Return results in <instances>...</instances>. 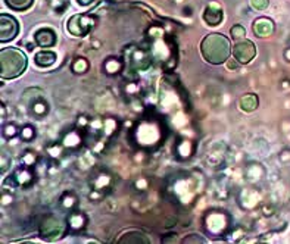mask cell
Instances as JSON below:
<instances>
[{
	"mask_svg": "<svg viewBox=\"0 0 290 244\" xmlns=\"http://www.w3.org/2000/svg\"><path fill=\"white\" fill-rule=\"evenodd\" d=\"M239 65H240V63H239V62H237L236 59H234V60H232V62H229V68H230V69H233V68L236 69V68H237Z\"/></svg>",
	"mask_w": 290,
	"mask_h": 244,
	"instance_id": "obj_17",
	"label": "cell"
},
{
	"mask_svg": "<svg viewBox=\"0 0 290 244\" xmlns=\"http://www.w3.org/2000/svg\"><path fill=\"white\" fill-rule=\"evenodd\" d=\"M230 36H232L233 40H240V38L246 36V30H245L243 25H234L230 30Z\"/></svg>",
	"mask_w": 290,
	"mask_h": 244,
	"instance_id": "obj_13",
	"label": "cell"
},
{
	"mask_svg": "<svg viewBox=\"0 0 290 244\" xmlns=\"http://www.w3.org/2000/svg\"><path fill=\"white\" fill-rule=\"evenodd\" d=\"M18 33H20L18 21L8 14H0V43L14 40L18 36Z\"/></svg>",
	"mask_w": 290,
	"mask_h": 244,
	"instance_id": "obj_5",
	"label": "cell"
},
{
	"mask_svg": "<svg viewBox=\"0 0 290 244\" xmlns=\"http://www.w3.org/2000/svg\"><path fill=\"white\" fill-rule=\"evenodd\" d=\"M234 59L240 63V65H246L249 63L253 57L256 56V46L253 44V41L245 38V40H239L232 50Z\"/></svg>",
	"mask_w": 290,
	"mask_h": 244,
	"instance_id": "obj_4",
	"label": "cell"
},
{
	"mask_svg": "<svg viewBox=\"0 0 290 244\" xmlns=\"http://www.w3.org/2000/svg\"><path fill=\"white\" fill-rule=\"evenodd\" d=\"M232 50L230 40L220 33L208 34L200 43V53L211 65H221L227 62L232 55Z\"/></svg>",
	"mask_w": 290,
	"mask_h": 244,
	"instance_id": "obj_1",
	"label": "cell"
},
{
	"mask_svg": "<svg viewBox=\"0 0 290 244\" xmlns=\"http://www.w3.org/2000/svg\"><path fill=\"white\" fill-rule=\"evenodd\" d=\"M87 68H89V63H87V60H86V59H78L77 62L74 63V71H76L77 74L86 72V71H87Z\"/></svg>",
	"mask_w": 290,
	"mask_h": 244,
	"instance_id": "obj_14",
	"label": "cell"
},
{
	"mask_svg": "<svg viewBox=\"0 0 290 244\" xmlns=\"http://www.w3.org/2000/svg\"><path fill=\"white\" fill-rule=\"evenodd\" d=\"M253 33L256 37H268L274 33V22L270 18H258L253 22Z\"/></svg>",
	"mask_w": 290,
	"mask_h": 244,
	"instance_id": "obj_9",
	"label": "cell"
},
{
	"mask_svg": "<svg viewBox=\"0 0 290 244\" xmlns=\"http://www.w3.org/2000/svg\"><path fill=\"white\" fill-rule=\"evenodd\" d=\"M63 222L58 219V218H53V216H50V218H47L41 226H40V234H41V237L43 238H47V240H55V238H58L62 235V232H63Z\"/></svg>",
	"mask_w": 290,
	"mask_h": 244,
	"instance_id": "obj_6",
	"label": "cell"
},
{
	"mask_svg": "<svg viewBox=\"0 0 290 244\" xmlns=\"http://www.w3.org/2000/svg\"><path fill=\"white\" fill-rule=\"evenodd\" d=\"M96 25V18L90 14H77L68 19L66 30L74 37H86Z\"/></svg>",
	"mask_w": 290,
	"mask_h": 244,
	"instance_id": "obj_3",
	"label": "cell"
},
{
	"mask_svg": "<svg viewBox=\"0 0 290 244\" xmlns=\"http://www.w3.org/2000/svg\"><path fill=\"white\" fill-rule=\"evenodd\" d=\"M56 41H58L56 33L52 28H40L34 34V43L43 49L53 47L56 44Z\"/></svg>",
	"mask_w": 290,
	"mask_h": 244,
	"instance_id": "obj_7",
	"label": "cell"
},
{
	"mask_svg": "<svg viewBox=\"0 0 290 244\" xmlns=\"http://www.w3.org/2000/svg\"><path fill=\"white\" fill-rule=\"evenodd\" d=\"M270 5V0H251V6L256 11H264Z\"/></svg>",
	"mask_w": 290,
	"mask_h": 244,
	"instance_id": "obj_15",
	"label": "cell"
},
{
	"mask_svg": "<svg viewBox=\"0 0 290 244\" xmlns=\"http://www.w3.org/2000/svg\"><path fill=\"white\" fill-rule=\"evenodd\" d=\"M28 59L17 47H3L0 50V76L2 79H14L24 74Z\"/></svg>",
	"mask_w": 290,
	"mask_h": 244,
	"instance_id": "obj_2",
	"label": "cell"
},
{
	"mask_svg": "<svg viewBox=\"0 0 290 244\" xmlns=\"http://www.w3.org/2000/svg\"><path fill=\"white\" fill-rule=\"evenodd\" d=\"M96 0H77L78 5H81V6H89V5H92V3H95Z\"/></svg>",
	"mask_w": 290,
	"mask_h": 244,
	"instance_id": "obj_16",
	"label": "cell"
},
{
	"mask_svg": "<svg viewBox=\"0 0 290 244\" xmlns=\"http://www.w3.org/2000/svg\"><path fill=\"white\" fill-rule=\"evenodd\" d=\"M223 18H224V12H223V9L218 5L211 3V5L206 6V9L203 12V21L208 25L216 27V25H220L223 22Z\"/></svg>",
	"mask_w": 290,
	"mask_h": 244,
	"instance_id": "obj_8",
	"label": "cell"
},
{
	"mask_svg": "<svg viewBox=\"0 0 290 244\" xmlns=\"http://www.w3.org/2000/svg\"><path fill=\"white\" fill-rule=\"evenodd\" d=\"M34 62L36 65L40 68H47V66H52L55 62H56V53L52 52V50H41L39 53H36L34 56Z\"/></svg>",
	"mask_w": 290,
	"mask_h": 244,
	"instance_id": "obj_10",
	"label": "cell"
},
{
	"mask_svg": "<svg viewBox=\"0 0 290 244\" xmlns=\"http://www.w3.org/2000/svg\"><path fill=\"white\" fill-rule=\"evenodd\" d=\"M5 3L8 5V8H11L12 11L17 12H24L27 9H30L34 3V0H5Z\"/></svg>",
	"mask_w": 290,
	"mask_h": 244,
	"instance_id": "obj_12",
	"label": "cell"
},
{
	"mask_svg": "<svg viewBox=\"0 0 290 244\" xmlns=\"http://www.w3.org/2000/svg\"><path fill=\"white\" fill-rule=\"evenodd\" d=\"M258 103H259V100H258L256 94L253 93L245 94V96L240 99V108H242V111H245V112H253V111L258 108Z\"/></svg>",
	"mask_w": 290,
	"mask_h": 244,
	"instance_id": "obj_11",
	"label": "cell"
}]
</instances>
